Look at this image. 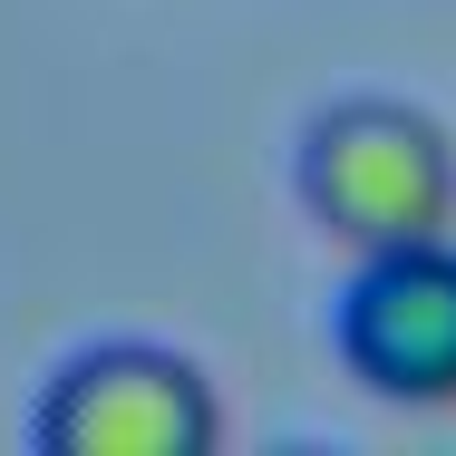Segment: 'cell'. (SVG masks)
<instances>
[{
    "label": "cell",
    "instance_id": "1",
    "mask_svg": "<svg viewBox=\"0 0 456 456\" xmlns=\"http://www.w3.org/2000/svg\"><path fill=\"white\" fill-rule=\"evenodd\" d=\"M301 204L350 253L428 243L456 224V146L408 97H340L301 126Z\"/></svg>",
    "mask_w": 456,
    "mask_h": 456
},
{
    "label": "cell",
    "instance_id": "2",
    "mask_svg": "<svg viewBox=\"0 0 456 456\" xmlns=\"http://www.w3.org/2000/svg\"><path fill=\"white\" fill-rule=\"evenodd\" d=\"M29 437L49 456H204L224 437L214 379L156 340H97L39 388Z\"/></svg>",
    "mask_w": 456,
    "mask_h": 456
},
{
    "label": "cell",
    "instance_id": "3",
    "mask_svg": "<svg viewBox=\"0 0 456 456\" xmlns=\"http://www.w3.org/2000/svg\"><path fill=\"white\" fill-rule=\"evenodd\" d=\"M330 330H340V360L369 398L456 408V243L428 233V243L360 253Z\"/></svg>",
    "mask_w": 456,
    "mask_h": 456
}]
</instances>
